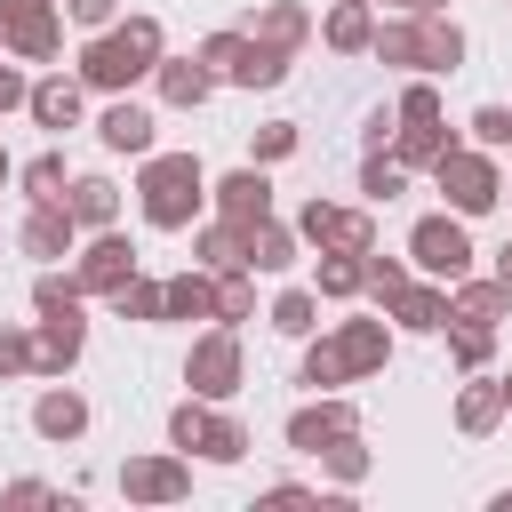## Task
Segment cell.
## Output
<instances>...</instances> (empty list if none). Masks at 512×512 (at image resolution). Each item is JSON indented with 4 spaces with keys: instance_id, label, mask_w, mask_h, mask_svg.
<instances>
[{
    "instance_id": "cell-43",
    "label": "cell",
    "mask_w": 512,
    "mask_h": 512,
    "mask_svg": "<svg viewBox=\"0 0 512 512\" xmlns=\"http://www.w3.org/2000/svg\"><path fill=\"white\" fill-rule=\"evenodd\" d=\"M16 368H32V344L16 328H0V376H16Z\"/></svg>"
},
{
    "instance_id": "cell-12",
    "label": "cell",
    "mask_w": 512,
    "mask_h": 512,
    "mask_svg": "<svg viewBox=\"0 0 512 512\" xmlns=\"http://www.w3.org/2000/svg\"><path fill=\"white\" fill-rule=\"evenodd\" d=\"M72 248V208L64 200H32L24 216V256H64Z\"/></svg>"
},
{
    "instance_id": "cell-20",
    "label": "cell",
    "mask_w": 512,
    "mask_h": 512,
    "mask_svg": "<svg viewBox=\"0 0 512 512\" xmlns=\"http://www.w3.org/2000/svg\"><path fill=\"white\" fill-rule=\"evenodd\" d=\"M504 304H512V288H504V280H480V288H464V296L448 304V320H472V328H488Z\"/></svg>"
},
{
    "instance_id": "cell-28",
    "label": "cell",
    "mask_w": 512,
    "mask_h": 512,
    "mask_svg": "<svg viewBox=\"0 0 512 512\" xmlns=\"http://www.w3.org/2000/svg\"><path fill=\"white\" fill-rule=\"evenodd\" d=\"M464 56V32L456 24H424V72H448Z\"/></svg>"
},
{
    "instance_id": "cell-22",
    "label": "cell",
    "mask_w": 512,
    "mask_h": 512,
    "mask_svg": "<svg viewBox=\"0 0 512 512\" xmlns=\"http://www.w3.org/2000/svg\"><path fill=\"white\" fill-rule=\"evenodd\" d=\"M32 112H40L48 128H72V120H80V88H72V80H40V88H32Z\"/></svg>"
},
{
    "instance_id": "cell-24",
    "label": "cell",
    "mask_w": 512,
    "mask_h": 512,
    "mask_svg": "<svg viewBox=\"0 0 512 512\" xmlns=\"http://www.w3.org/2000/svg\"><path fill=\"white\" fill-rule=\"evenodd\" d=\"M376 40V24H368V0H344L336 16H328V48H368Z\"/></svg>"
},
{
    "instance_id": "cell-45",
    "label": "cell",
    "mask_w": 512,
    "mask_h": 512,
    "mask_svg": "<svg viewBox=\"0 0 512 512\" xmlns=\"http://www.w3.org/2000/svg\"><path fill=\"white\" fill-rule=\"evenodd\" d=\"M64 8H72L80 24H112V8H120V0H64Z\"/></svg>"
},
{
    "instance_id": "cell-21",
    "label": "cell",
    "mask_w": 512,
    "mask_h": 512,
    "mask_svg": "<svg viewBox=\"0 0 512 512\" xmlns=\"http://www.w3.org/2000/svg\"><path fill=\"white\" fill-rule=\"evenodd\" d=\"M368 48H376L384 64H416V72H424V24H384Z\"/></svg>"
},
{
    "instance_id": "cell-49",
    "label": "cell",
    "mask_w": 512,
    "mask_h": 512,
    "mask_svg": "<svg viewBox=\"0 0 512 512\" xmlns=\"http://www.w3.org/2000/svg\"><path fill=\"white\" fill-rule=\"evenodd\" d=\"M504 408H512V376H504Z\"/></svg>"
},
{
    "instance_id": "cell-40",
    "label": "cell",
    "mask_w": 512,
    "mask_h": 512,
    "mask_svg": "<svg viewBox=\"0 0 512 512\" xmlns=\"http://www.w3.org/2000/svg\"><path fill=\"white\" fill-rule=\"evenodd\" d=\"M360 192L392 200V192H400V168H392V160H368V168H360Z\"/></svg>"
},
{
    "instance_id": "cell-1",
    "label": "cell",
    "mask_w": 512,
    "mask_h": 512,
    "mask_svg": "<svg viewBox=\"0 0 512 512\" xmlns=\"http://www.w3.org/2000/svg\"><path fill=\"white\" fill-rule=\"evenodd\" d=\"M152 64H160V24H152V16H128L120 32L88 40L80 80H88V88H128V80H144Z\"/></svg>"
},
{
    "instance_id": "cell-6",
    "label": "cell",
    "mask_w": 512,
    "mask_h": 512,
    "mask_svg": "<svg viewBox=\"0 0 512 512\" xmlns=\"http://www.w3.org/2000/svg\"><path fill=\"white\" fill-rule=\"evenodd\" d=\"M192 392H208V400H224L232 384H240V344H232V328H216V336H200L192 344Z\"/></svg>"
},
{
    "instance_id": "cell-34",
    "label": "cell",
    "mask_w": 512,
    "mask_h": 512,
    "mask_svg": "<svg viewBox=\"0 0 512 512\" xmlns=\"http://www.w3.org/2000/svg\"><path fill=\"white\" fill-rule=\"evenodd\" d=\"M256 40H272V48H288V40H304V16H296V8H264V24H256Z\"/></svg>"
},
{
    "instance_id": "cell-31",
    "label": "cell",
    "mask_w": 512,
    "mask_h": 512,
    "mask_svg": "<svg viewBox=\"0 0 512 512\" xmlns=\"http://www.w3.org/2000/svg\"><path fill=\"white\" fill-rule=\"evenodd\" d=\"M360 280H368V264H352V248H336V256L320 264V288H328V296H352Z\"/></svg>"
},
{
    "instance_id": "cell-25",
    "label": "cell",
    "mask_w": 512,
    "mask_h": 512,
    "mask_svg": "<svg viewBox=\"0 0 512 512\" xmlns=\"http://www.w3.org/2000/svg\"><path fill=\"white\" fill-rule=\"evenodd\" d=\"M152 72H160V96L168 104H200L208 96V72L200 64H152Z\"/></svg>"
},
{
    "instance_id": "cell-8",
    "label": "cell",
    "mask_w": 512,
    "mask_h": 512,
    "mask_svg": "<svg viewBox=\"0 0 512 512\" xmlns=\"http://www.w3.org/2000/svg\"><path fill=\"white\" fill-rule=\"evenodd\" d=\"M120 488L144 496V504H176V496L192 488V472H184L176 456H136V464H120Z\"/></svg>"
},
{
    "instance_id": "cell-13",
    "label": "cell",
    "mask_w": 512,
    "mask_h": 512,
    "mask_svg": "<svg viewBox=\"0 0 512 512\" xmlns=\"http://www.w3.org/2000/svg\"><path fill=\"white\" fill-rule=\"evenodd\" d=\"M344 432H352V408H296L288 416V448H312V456L328 440H344Z\"/></svg>"
},
{
    "instance_id": "cell-32",
    "label": "cell",
    "mask_w": 512,
    "mask_h": 512,
    "mask_svg": "<svg viewBox=\"0 0 512 512\" xmlns=\"http://www.w3.org/2000/svg\"><path fill=\"white\" fill-rule=\"evenodd\" d=\"M272 328H280V336H312V296H304V288H288V296L272 304Z\"/></svg>"
},
{
    "instance_id": "cell-14",
    "label": "cell",
    "mask_w": 512,
    "mask_h": 512,
    "mask_svg": "<svg viewBox=\"0 0 512 512\" xmlns=\"http://www.w3.org/2000/svg\"><path fill=\"white\" fill-rule=\"evenodd\" d=\"M96 128H104L112 152H152V112H144V104H112Z\"/></svg>"
},
{
    "instance_id": "cell-33",
    "label": "cell",
    "mask_w": 512,
    "mask_h": 512,
    "mask_svg": "<svg viewBox=\"0 0 512 512\" xmlns=\"http://www.w3.org/2000/svg\"><path fill=\"white\" fill-rule=\"evenodd\" d=\"M24 184H32V200H64V160H56V152H40V160L24 168Z\"/></svg>"
},
{
    "instance_id": "cell-26",
    "label": "cell",
    "mask_w": 512,
    "mask_h": 512,
    "mask_svg": "<svg viewBox=\"0 0 512 512\" xmlns=\"http://www.w3.org/2000/svg\"><path fill=\"white\" fill-rule=\"evenodd\" d=\"M456 416H464V432H488V424H496V416H504V384H472V392H464V408H456Z\"/></svg>"
},
{
    "instance_id": "cell-23",
    "label": "cell",
    "mask_w": 512,
    "mask_h": 512,
    "mask_svg": "<svg viewBox=\"0 0 512 512\" xmlns=\"http://www.w3.org/2000/svg\"><path fill=\"white\" fill-rule=\"evenodd\" d=\"M248 264L256 272H280V264H296V240L280 224H248Z\"/></svg>"
},
{
    "instance_id": "cell-30",
    "label": "cell",
    "mask_w": 512,
    "mask_h": 512,
    "mask_svg": "<svg viewBox=\"0 0 512 512\" xmlns=\"http://www.w3.org/2000/svg\"><path fill=\"white\" fill-rule=\"evenodd\" d=\"M240 56H248V40H240V32H216V40L200 48V64H208V72H224V80H240Z\"/></svg>"
},
{
    "instance_id": "cell-7",
    "label": "cell",
    "mask_w": 512,
    "mask_h": 512,
    "mask_svg": "<svg viewBox=\"0 0 512 512\" xmlns=\"http://www.w3.org/2000/svg\"><path fill=\"white\" fill-rule=\"evenodd\" d=\"M0 32L16 56H56V16L48 0H0Z\"/></svg>"
},
{
    "instance_id": "cell-37",
    "label": "cell",
    "mask_w": 512,
    "mask_h": 512,
    "mask_svg": "<svg viewBox=\"0 0 512 512\" xmlns=\"http://www.w3.org/2000/svg\"><path fill=\"white\" fill-rule=\"evenodd\" d=\"M472 136H480L488 152H496V144H512V112H504V104H480V112H472Z\"/></svg>"
},
{
    "instance_id": "cell-46",
    "label": "cell",
    "mask_w": 512,
    "mask_h": 512,
    "mask_svg": "<svg viewBox=\"0 0 512 512\" xmlns=\"http://www.w3.org/2000/svg\"><path fill=\"white\" fill-rule=\"evenodd\" d=\"M8 104H24V80H16L8 64H0V112H8Z\"/></svg>"
},
{
    "instance_id": "cell-17",
    "label": "cell",
    "mask_w": 512,
    "mask_h": 512,
    "mask_svg": "<svg viewBox=\"0 0 512 512\" xmlns=\"http://www.w3.org/2000/svg\"><path fill=\"white\" fill-rule=\"evenodd\" d=\"M72 352H80V312H56L40 328V344H32V368H64Z\"/></svg>"
},
{
    "instance_id": "cell-19",
    "label": "cell",
    "mask_w": 512,
    "mask_h": 512,
    "mask_svg": "<svg viewBox=\"0 0 512 512\" xmlns=\"http://www.w3.org/2000/svg\"><path fill=\"white\" fill-rule=\"evenodd\" d=\"M392 312H400L408 328H440V320H448V296H440V288H408V280H400V288H392Z\"/></svg>"
},
{
    "instance_id": "cell-16",
    "label": "cell",
    "mask_w": 512,
    "mask_h": 512,
    "mask_svg": "<svg viewBox=\"0 0 512 512\" xmlns=\"http://www.w3.org/2000/svg\"><path fill=\"white\" fill-rule=\"evenodd\" d=\"M160 312H168V320H208V312H216V288L184 272V280H168V288H160Z\"/></svg>"
},
{
    "instance_id": "cell-48",
    "label": "cell",
    "mask_w": 512,
    "mask_h": 512,
    "mask_svg": "<svg viewBox=\"0 0 512 512\" xmlns=\"http://www.w3.org/2000/svg\"><path fill=\"white\" fill-rule=\"evenodd\" d=\"M400 8H416V16H432V8H440V0H400Z\"/></svg>"
},
{
    "instance_id": "cell-39",
    "label": "cell",
    "mask_w": 512,
    "mask_h": 512,
    "mask_svg": "<svg viewBox=\"0 0 512 512\" xmlns=\"http://www.w3.org/2000/svg\"><path fill=\"white\" fill-rule=\"evenodd\" d=\"M248 312V280H240V264L224 272V288H216V320H240Z\"/></svg>"
},
{
    "instance_id": "cell-4",
    "label": "cell",
    "mask_w": 512,
    "mask_h": 512,
    "mask_svg": "<svg viewBox=\"0 0 512 512\" xmlns=\"http://www.w3.org/2000/svg\"><path fill=\"white\" fill-rule=\"evenodd\" d=\"M432 168H440V192H448L464 216H480V208H496V200H504V176H496L480 152H456V144H448Z\"/></svg>"
},
{
    "instance_id": "cell-10",
    "label": "cell",
    "mask_w": 512,
    "mask_h": 512,
    "mask_svg": "<svg viewBox=\"0 0 512 512\" xmlns=\"http://www.w3.org/2000/svg\"><path fill=\"white\" fill-rule=\"evenodd\" d=\"M216 200H224V224H264L272 184H264V168H232V176L216 184Z\"/></svg>"
},
{
    "instance_id": "cell-42",
    "label": "cell",
    "mask_w": 512,
    "mask_h": 512,
    "mask_svg": "<svg viewBox=\"0 0 512 512\" xmlns=\"http://www.w3.org/2000/svg\"><path fill=\"white\" fill-rule=\"evenodd\" d=\"M456 360H464V368H480V360H488V328H472V320H464V328H456Z\"/></svg>"
},
{
    "instance_id": "cell-47",
    "label": "cell",
    "mask_w": 512,
    "mask_h": 512,
    "mask_svg": "<svg viewBox=\"0 0 512 512\" xmlns=\"http://www.w3.org/2000/svg\"><path fill=\"white\" fill-rule=\"evenodd\" d=\"M496 280H504V288H512V248H504V264H496Z\"/></svg>"
},
{
    "instance_id": "cell-3",
    "label": "cell",
    "mask_w": 512,
    "mask_h": 512,
    "mask_svg": "<svg viewBox=\"0 0 512 512\" xmlns=\"http://www.w3.org/2000/svg\"><path fill=\"white\" fill-rule=\"evenodd\" d=\"M360 368H384V328L376 320H352L336 344H320L304 360V384H336V376H360Z\"/></svg>"
},
{
    "instance_id": "cell-50",
    "label": "cell",
    "mask_w": 512,
    "mask_h": 512,
    "mask_svg": "<svg viewBox=\"0 0 512 512\" xmlns=\"http://www.w3.org/2000/svg\"><path fill=\"white\" fill-rule=\"evenodd\" d=\"M0 176H8V160H0Z\"/></svg>"
},
{
    "instance_id": "cell-18",
    "label": "cell",
    "mask_w": 512,
    "mask_h": 512,
    "mask_svg": "<svg viewBox=\"0 0 512 512\" xmlns=\"http://www.w3.org/2000/svg\"><path fill=\"white\" fill-rule=\"evenodd\" d=\"M64 208H72V224H112V208H120V192H112L104 176H80Z\"/></svg>"
},
{
    "instance_id": "cell-15",
    "label": "cell",
    "mask_w": 512,
    "mask_h": 512,
    "mask_svg": "<svg viewBox=\"0 0 512 512\" xmlns=\"http://www.w3.org/2000/svg\"><path fill=\"white\" fill-rule=\"evenodd\" d=\"M32 424H40L48 440H72V432L88 424V400H80V392H40V408H32Z\"/></svg>"
},
{
    "instance_id": "cell-35",
    "label": "cell",
    "mask_w": 512,
    "mask_h": 512,
    "mask_svg": "<svg viewBox=\"0 0 512 512\" xmlns=\"http://www.w3.org/2000/svg\"><path fill=\"white\" fill-rule=\"evenodd\" d=\"M32 304H40V312H48V320H56V312H80V288H72V280H56V272H48V280H40V288H32Z\"/></svg>"
},
{
    "instance_id": "cell-11",
    "label": "cell",
    "mask_w": 512,
    "mask_h": 512,
    "mask_svg": "<svg viewBox=\"0 0 512 512\" xmlns=\"http://www.w3.org/2000/svg\"><path fill=\"white\" fill-rule=\"evenodd\" d=\"M304 240H320V248H352V256H368V216H352V208H304Z\"/></svg>"
},
{
    "instance_id": "cell-36",
    "label": "cell",
    "mask_w": 512,
    "mask_h": 512,
    "mask_svg": "<svg viewBox=\"0 0 512 512\" xmlns=\"http://www.w3.org/2000/svg\"><path fill=\"white\" fill-rule=\"evenodd\" d=\"M168 440H176V448H200V440H208V408H192V400H184V408L168 416Z\"/></svg>"
},
{
    "instance_id": "cell-38",
    "label": "cell",
    "mask_w": 512,
    "mask_h": 512,
    "mask_svg": "<svg viewBox=\"0 0 512 512\" xmlns=\"http://www.w3.org/2000/svg\"><path fill=\"white\" fill-rule=\"evenodd\" d=\"M152 312H160V288L152 280H128L120 288V320H152Z\"/></svg>"
},
{
    "instance_id": "cell-9",
    "label": "cell",
    "mask_w": 512,
    "mask_h": 512,
    "mask_svg": "<svg viewBox=\"0 0 512 512\" xmlns=\"http://www.w3.org/2000/svg\"><path fill=\"white\" fill-rule=\"evenodd\" d=\"M128 272H136V248H128L120 232H104V240L80 256V288H104V296H120V288H128Z\"/></svg>"
},
{
    "instance_id": "cell-5",
    "label": "cell",
    "mask_w": 512,
    "mask_h": 512,
    "mask_svg": "<svg viewBox=\"0 0 512 512\" xmlns=\"http://www.w3.org/2000/svg\"><path fill=\"white\" fill-rule=\"evenodd\" d=\"M408 248H416V264H424V272H440V280H456V272L472 264V240H464V224H456V216H424V224L408 232Z\"/></svg>"
},
{
    "instance_id": "cell-29",
    "label": "cell",
    "mask_w": 512,
    "mask_h": 512,
    "mask_svg": "<svg viewBox=\"0 0 512 512\" xmlns=\"http://www.w3.org/2000/svg\"><path fill=\"white\" fill-rule=\"evenodd\" d=\"M440 152H448L440 120H408V128H400V160H440Z\"/></svg>"
},
{
    "instance_id": "cell-27",
    "label": "cell",
    "mask_w": 512,
    "mask_h": 512,
    "mask_svg": "<svg viewBox=\"0 0 512 512\" xmlns=\"http://www.w3.org/2000/svg\"><path fill=\"white\" fill-rule=\"evenodd\" d=\"M200 456H216V464H240V456H248V432H240L232 416H208V440H200Z\"/></svg>"
},
{
    "instance_id": "cell-41",
    "label": "cell",
    "mask_w": 512,
    "mask_h": 512,
    "mask_svg": "<svg viewBox=\"0 0 512 512\" xmlns=\"http://www.w3.org/2000/svg\"><path fill=\"white\" fill-rule=\"evenodd\" d=\"M400 120H440V96H432V88H424V80H416V88H408V96H400Z\"/></svg>"
},
{
    "instance_id": "cell-44",
    "label": "cell",
    "mask_w": 512,
    "mask_h": 512,
    "mask_svg": "<svg viewBox=\"0 0 512 512\" xmlns=\"http://www.w3.org/2000/svg\"><path fill=\"white\" fill-rule=\"evenodd\" d=\"M280 152H296V128H288V120H280V128H264V136H256V160H280Z\"/></svg>"
},
{
    "instance_id": "cell-2",
    "label": "cell",
    "mask_w": 512,
    "mask_h": 512,
    "mask_svg": "<svg viewBox=\"0 0 512 512\" xmlns=\"http://www.w3.org/2000/svg\"><path fill=\"white\" fill-rule=\"evenodd\" d=\"M192 208H200V160H192V152L144 160V216H152L160 232H176V224H192Z\"/></svg>"
}]
</instances>
